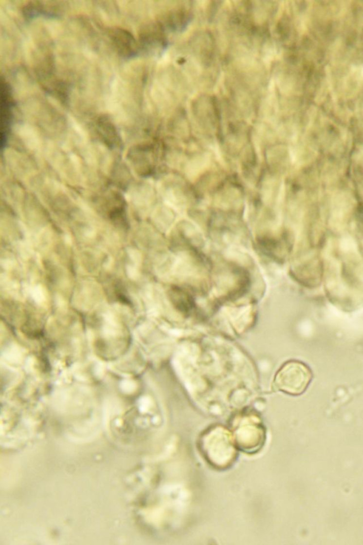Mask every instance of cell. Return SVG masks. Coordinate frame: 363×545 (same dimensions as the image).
Here are the masks:
<instances>
[{"label": "cell", "instance_id": "obj_2", "mask_svg": "<svg viewBox=\"0 0 363 545\" xmlns=\"http://www.w3.org/2000/svg\"><path fill=\"white\" fill-rule=\"evenodd\" d=\"M181 227L182 229L184 236L191 240V242L195 244H201L202 243V236L192 224L184 222L182 224Z\"/></svg>", "mask_w": 363, "mask_h": 545}, {"label": "cell", "instance_id": "obj_1", "mask_svg": "<svg viewBox=\"0 0 363 545\" xmlns=\"http://www.w3.org/2000/svg\"><path fill=\"white\" fill-rule=\"evenodd\" d=\"M312 380L311 369L300 361H291L282 366L274 380L276 389L291 395L305 392Z\"/></svg>", "mask_w": 363, "mask_h": 545}, {"label": "cell", "instance_id": "obj_3", "mask_svg": "<svg viewBox=\"0 0 363 545\" xmlns=\"http://www.w3.org/2000/svg\"><path fill=\"white\" fill-rule=\"evenodd\" d=\"M158 213L162 217H157V223L162 229H167L170 227L174 220V214L167 208L162 207L158 209Z\"/></svg>", "mask_w": 363, "mask_h": 545}]
</instances>
